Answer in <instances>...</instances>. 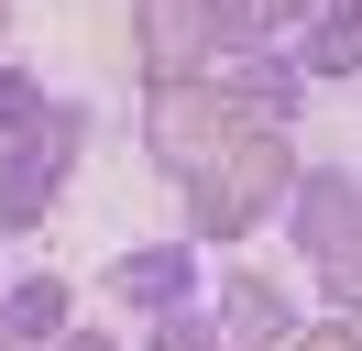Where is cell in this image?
I'll return each instance as SVG.
<instances>
[{
	"label": "cell",
	"instance_id": "6da1fadb",
	"mask_svg": "<svg viewBox=\"0 0 362 351\" xmlns=\"http://www.w3.org/2000/svg\"><path fill=\"white\" fill-rule=\"evenodd\" d=\"M296 165H308V154H296L286 132H230V143H220V165L176 187V231L198 241V253H230V241H252L264 219H286Z\"/></svg>",
	"mask_w": 362,
	"mask_h": 351
},
{
	"label": "cell",
	"instance_id": "7a4b0ae2",
	"mask_svg": "<svg viewBox=\"0 0 362 351\" xmlns=\"http://www.w3.org/2000/svg\"><path fill=\"white\" fill-rule=\"evenodd\" d=\"M286 241H296V263L318 275L329 318H362V176L351 165H296Z\"/></svg>",
	"mask_w": 362,
	"mask_h": 351
},
{
	"label": "cell",
	"instance_id": "3957f363",
	"mask_svg": "<svg viewBox=\"0 0 362 351\" xmlns=\"http://www.w3.org/2000/svg\"><path fill=\"white\" fill-rule=\"evenodd\" d=\"M230 132H242V121H230L220 77H176V88H143V165H154L165 187H187V176H209Z\"/></svg>",
	"mask_w": 362,
	"mask_h": 351
},
{
	"label": "cell",
	"instance_id": "277c9868",
	"mask_svg": "<svg viewBox=\"0 0 362 351\" xmlns=\"http://www.w3.org/2000/svg\"><path fill=\"white\" fill-rule=\"evenodd\" d=\"M110 307H132V318H176V307H198L209 297V253L187 231H165V241H132V253H110Z\"/></svg>",
	"mask_w": 362,
	"mask_h": 351
},
{
	"label": "cell",
	"instance_id": "5b68a950",
	"mask_svg": "<svg viewBox=\"0 0 362 351\" xmlns=\"http://www.w3.org/2000/svg\"><path fill=\"white\" fill-rule=\"evenodd\" d=\"M209 318H220V340H230V351H286L308 307H296V285H286V275L230 263V275H209Z\"/></svg>",
	"mask_w": 362,
	"mask_h": 351
},
{
	"label": "cell",
	"instance_id": "8992f818",
	"mask_svg": "<svg viewBox=\"0 0 362 351\" xmlns=\"http://www.w3.org/2000/svg\"><path fill=\"white\" fill-rule=\"evenodd\" d=\"M132 66H143V88L209 77V33H198V0H132Z\"/></svg>",
	"mask_w": 362,
	"mask_h": 351
},
{
	"label": "cell",
	"instance_id": "52a82bcc",
	"mask_svg": "<svg viewBox=\"0 0 362 351\" xmlns=\"http://www.w3.org/2000/svg\"><path fill=\"white\" fill-rule=\"evenodd\" d=\"M220 99H230V121H242V132H286L296 110H308V77H296L286 44H264V55L220 66Z\"/></svg>",
	"mask_w": 362,
	"mask_h": 351
},
{
	"label": "cell",
	"instance_id": "ba28073f",
	"mask_svg": "<svg viewBox=\"0 0 362 351\" xmlns=\"http://www.w3.org/2000/svg\"><path fill=\"white\" fill-rule=\"evenodd\" d=\"M0 329H11V351H55L77 329V285L66 275H11L0 285Z\"/></svg>",
	"mask_w": 362,
	"mask_h": 351
},
{
	"label": "cell",
	"instance_id": "9c48e42d",
	"mask_svg": "<svg viewBox=\"0 0 362 351\" xmlns=\"http://www.w3.org/2000/svg\"><path fill=\"white\" fill-rule=\"evenodd\" d=\"M88 143H99V121H88V99H66V88H45V110H33V132H23V154L45 176H77L88 165Z\"/></svg>",
	"mask_w": 362,
	"mask_h": 351
},
{
	"label": "cell",
	"instance_id": "30bf717a",
	"mask_svg": "<svg viewBox=\"0 0 362 351\" xmlns=\"http://www.w3.org/2000/svg\"><path fill=\"white\" fill-rule=\"evenodd\" d=\"M286 55H296L308 88H340V77H362V22H351V11H308Z\"/></svg>",
	"mask_w": 362,
	"mask_h": 351
},
{
	"label": "cell",
	"instance_id": "8fae6325",
	"mask_svg": "<svg viewBox=\"0 0 362 351\" xmlns=\"http://www.w3.org/2000/svg\"><path fill=\"white\" fill-rule=\"evenodd\" d=\"M55 187H66V176H45L23 143H0V241L45 231V219H55Z\"/></svg>",
	"mask_w": 362,
	"mask_h": 351
},
{
	"label": "cell",
	"instance_id": "7c38bea8",
	"mask_svg": "<svg viewBox=\"0 0 362 351\" xmlns=\"http://www.w3.org/2000/svg\"><path fill=\"white\" fill-rule=\"evenodd\" d=\"M198 33H209V77H220V66L264 55V44H274V22H264V0H198Z\"/></svg>",
	"mask_w": 362,
	"mask_h": 351
},
{
	"label": "cell",
	"instance_id": "4fadbf2b",
	"mask_svg": "<svg viewBox=\"0 0 362 351\" xmlns=\"http://www.w3.org/2000/svg\"><path fill=\"white\" fill-rule=\"evenodd\" d=\"M33 110H45V77H33L23 55H0V143H23V132H33Z\"/></svg>",
	"mask_w": 362,
	"mask_h": 351
},
{
	"label": "cell",
	"instance_id": "5bb4252c",
	"mask_svg": "<svg viewBox=\"0 0 362 351\" xmlns=\"http://www.w3.org/2000/svg\"><path fill=\"white\" fill-rule=\"evenodd\" d=\"M143 351H230L209 307H176V318H143Z\"/></svg>",
	"mask_w": 362,
	"mask_h": 351
},
{
	"label": "cell",
	"instance_id": "9a60e30c",
	"mask_svg": "<svg viewBox=\"0 0 362 351\" xmlns=\"http://www.w3.org/2000/svg\"><path fill=\"white\" fill-rule=\"evenodd\" d=\"M286 351H362V318H296Z\"/></svg>",
	"mask_w": 362,
	"mask_h": 351
},
{
	"label": "cell",
	"instance_id": "2e32d148",
	"mask_svg": "<svg viewBox=\"0 0 362 351\" xmlns=\"http://www.w3.org/2000/svg\"><path fill=\"white\" fill-rule=\"evenodd\" d=\"M308 11H329V0H264V22L286 33V22H308Z\"/></svg>",
	"mask_w": 362,
	"mask_h": 351
},
{
	"label": "cell",
	"instance_id": "e0dca14e",
	"mask_svg": "<svg viewBox=\"0 0 362 351\" xmlns=\"http://www.w3.org/2000/svg\"><path fill=\"white\" fill-rule=\"evenodd\" d=\"M55 351H121V340H110V329H66Z\"/></svg>",
	"mask_w": 362,
	"mask_h": 351
},
{
	"label": "cell",
	"instance_id": "ac0fdd59",
	"mask_svg": "<svg viewBox=\"0 0 362 351\" xmlns=\"http://www.w3.org/2000/svg\"><path fill=\"white\" fill-rule=\"evenodd\" d=\"M0 55H11V0H0Z\"/></svg>",
	"mask_w": 362,
	"mask_h": 351
},
{
	"label": "cell",
	"instance_id": "d6986e66",
	"mask_svg": "<svg viewBox=\"0 0 362 351\" xmlns=\"http://www.w3.org/2000/svg\"><path fill=\"white\" fill-rule=\"evenodd\" d=\"M329 11H351V22H362V0H329Z\"/></svg>",
	"mask_w": 362,
	"mask_h": 351
},
{
	"label": "cell",
	"instance_id": "ffe728a7",
	"mask_svg": "<svg viewBox=\"0 0 362 351\" xmlns=\"http://www.w3.org/2000/svg\"><path fill=\"white\" fill-rule=\"evenodd\" d=\"M0 351H11V329H0Z\"/></svg>",
	"mask_w": 362,
	"mask_h": 351
}]
</instances>
